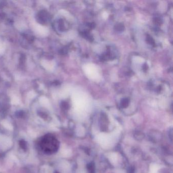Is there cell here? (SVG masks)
Wrapping results in <instances>:
<instances>
[{
    "label": "cell",
    "mask_w": 173,
    "mask_h": 173,
    "mask_svg": "<svg viewBox=\"0 0 173 173\" xmlns=\"http://www.w3.org/2000/svg\"><path fill=\"white\" fill-rule=\"evenodd\" d=\"M41 147L45 153L52 154L58 150L59 142L54 136L47 134L42 139L41 142Z\"/></svg>",
    "instance_id": "1"
},
{
    "label": "cell",
    "mask_w": 173,
    "mask_h": 173,
    "mask_svg": "<svg viewBox=\"0 0 173 173\" xmlns=\"http://www.w3.org/2000/svg\"><path fill=\"white\" fill-rule=\"evenodd\" d=\"M48 14L45 11H41L38 14V20L41 23H45L47 21Z\"/></svg>",
    "instance_id": "2"
},
{
    "label": "cell",
    "mask_w": 173,
    "mask_h": 173,
    "mask_svg": "<svg viewBox=\"0 0 173 173\" xmlns=\"http://www.w3.org/2000/svg\"><path fill=\"white\" fill-rule=\"evenodd\" d=\"M87 169L88 173H95V165L93 162L89 163L87 165Z\"/></svg>",
    "instance_id": "3"
},
{
    "label": "cell",
    "mask_w": 173,
    "mask_h": 173,
    "mask_svg": "<svg viewBox=\"0 0 173 173\" xmlns=\"http://www.w3.org/2000/svg\"><path fill=\"white\" fill-rule=\"evenodd\" d=\"M19 144H20V147H21V148L24 150H25L27 149V143L25 141H24L23 140H20V142H19Z\"/></svg>",
    "instance_id": "4"
},
{
    "label": "cell",
    "mask_w": 173,
    "mask_h": 173,
    "mask_svg": "<svg viewBox=\"0 0 173 173\" xmlns=\"http://www.w3.org/2000/svg\"><path fill=\"white\" fill-rule=\"evenodd\" d=\"M129 100L127 99H123V100H122L121 102V106H122L123 108H126L128 106H129Z\"/></svg>",
    "instance_id": "5"
},
{
    "label": "cell",
    "mask_w": 173,
    "mask_h": 173,
    "mask_svg": "<svg viewBox=\"0 0 173 173\" xmlns=\"http://www.w3.org/2000/svg\"><path fill=\"white\" fill-rule=\"evenodd\" d=\"M24 116V113L22 111H18L16 112V116L18 117H22Z\"/></svg>",
    "instance_id": "6"
},
{
    "label": "cell",
    "mask_w": 173,
    "mask_h": 173,
    "mask_svg": "<svg viewBox=\"0 0 173 173\" xmlns=\"http://www.w3.org/2000/svg\"><path fill=\"white\" fill-rule=\"evenodd\" d=\"M61 107L64 109H67L69 107V105L67 102H62L61 104Z\"/></svg>",
    "instance_id": "7"
},
{
    "label": "cell",
    "mask_w": 173,
    "mask_h": 173,
    "mask_svg": "<svg viewBox=\"0 0 173 173\" xmlns=\"http://www.w3.org/2000/svg\"><path fill=\"white\" fill-rule=\"evenodd\" d=\"M134 169L132 167H131L129 169L128 173H134Z\"/></svg>",
    "instance_id": "8"
},
{
    "label": "cell",
    "mask_w": 173,
    "mask_h": 173,
    "mask_svg": "<svg viewBox=\"0 0 173 173\" xmlns=\"http://www.w3.org/2000/svg\"><path fill=\"white\" fill-rule=\"evenodd\" d=\"M54 173H60L59 172H55Z\"/></svg>",
    "instance_id": "9"
}]
</instances>
